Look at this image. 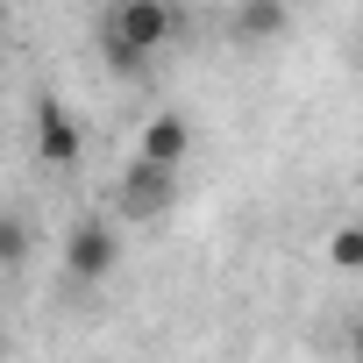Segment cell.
<instances>
[{
	"instance_id": "4",
	"label": "cell",
	"mask_w": 363,
	"mask_h": 363,
	"mask_svg": "<svg viewBox=\"0 0 363 363\" xmlns=\"http://www.w3.org/2000/svg\"><path fill=\"white\" fill-rule=\"evenodd\" d=\"M36 157L50 171H72L86 157V135H79V121H72L65 100H36Z\"/></svg>"
},
{
	"instance_id": "6",
	"label": "cell",
	"mask_w": 363,
	"mask_h": 363,
	"mask_svg": "<svg viewBox=\"0 0 363 363\" xmlns=\"http://www.w3.org/2000/svg\"><path fill=\"white\" fill-rule=\"evenodd\" d=\"M285 29H292L285 0H242V8H228V36L235 43H278Z\"/></svg>"
},
{
	"instance_id": "3",
	"label": "cell",
	"mask_w": 363,
	"mask_h": 363,
	"mask_svg": "<svg viewBox=\"0 0 363 363\" xmlns=\"http://www.w3.org/2000/svg\"><path fill=\"white\" fill-rule=\"evenodd\" d=\"M171 200H178V171H157L143 157L121 171V186H114V214L121 221H157V214H171Z\"/></svg>"
},
{
	"instance_id": "1",
	"label": "cell",
	"mask_w": 363,
	"mask_h": 363,
	"mask_svg": "<svg viewBox=\"0 0 363 363\" xmlns=\"http://www.w3.org/2000/svg\"><path fill=\"white\" fill-rule=\"evenodd\" d=\"M178 29H186V15L171 8V0H114V8L100 15V50L121 79H135Z\"/></svg>"
},
{
	"instance_id": "7",
	"label": "cell",
	"mask_w": 363,
	"mask_h": 363,
	"mask_svg": "<svg viewBox=\"0 0 363 363\" xmlns=\"http://www.w3.org/2000/svg\"><path fill=\"white\" fill-rule=\"evenodd\" d=\"M328 271H342V278H356V271H363V221L328 228Z\"/></svg>"
},
{
	"instance_id": "8",
	"label": "cell",
	"mask_w": 363,
	"mask_h": 363,
	"mask_svg": "<svg viewBox=\"0 0 363 363\" xmlns=\"http://www.w3.org/2000/svg\"><path fill=\"white\" fill-rule=\"evenodd\" d=\"M29 242H36V235H29V221L0 207V271H22V264H29Z\"/></svg>"
},
{
	"instance_id": "2",
	"label": "cell",
	"mask_w": 363,
	"mask_h": 363,
	"mask_svg": "<svg viewBox=\"0 0 363 363\" xmlns=\"http://www.w3.org/2000/svg\"><path fill=\"white\" fill-rule=\"evenodd\" d=\"M114 264H121V228L107 214H86L65 228V278L72 285H107Z\"/></svg>"
},
{
	"instance_id": "9",
	"label": "cell",
	"mask_w": 363,
	"mask_h": 363,
	"mask_svg": "<svg viewBox=\"0 0 363 363\" xmlns=\"http://www.w3.org/2000/svg\"><path fill=\"white\" fill-rule=\"evenodd\" d=\"M349 356H356V363H363V328H349Z\"/></svg>"
},
{
	"instance_id": "5",
	"label": "cell",
	"mask_w": 363,
	"mask_h": 363,
	"mask_svg": "<svg viewBox=\"0 0 363 363\" xmlns=\"http://www.w3.org/2000/svg\"><path fill=\"white\" fill-rule=\"evenodd\" d=\"M135 157L157 164V171H178V164L193 157V121L171 114V107H157V114L143 121V135H135Z\"/></svg>"
}]
</instances>
